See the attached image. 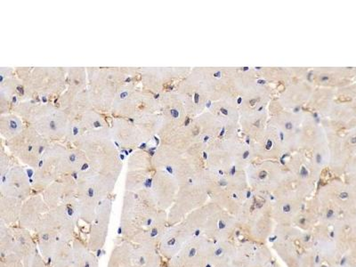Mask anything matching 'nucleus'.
<instances>
[{"label":"nucleus","mask_w":356,"mask_h":267,"mask_svg":"<svg viewBox=\"0 0 356 267\" xmlns=\"http://www.w3.org/2000/svg\"><path fill=\"white\" fill-rule=\"evenodd\" d=\"M168 227V211H161L136 193L125 191L120 220L122 241L159 250Z\"/></svg>","instance_id":"obj_1"},{"label":"nucleus","mask_w":356,"mask_h":267,"mask_svg":"<svg viewBox=\"0 0 356 267\" xmlns=\"http://www.w3.org/2000/svg\"><path fill=\"white\" fill-rule=\"evenodd\" d=\"M88 89L95 109L102 113H111L114 100L126 85L138 82L140 68L119 67H88Z\"/></svg>","instance_id":"obj_2"},{"label":"nucleus","mask_w":356,"mask_h":267,"mask_svg":"<svg viewBox=\"0 0 356 267\" xmlns=\"http://www.w3.org/2000/svg\"><path fill=\"white\" fill-rule=\"evenodd\" d=\"M110 128L86 133L75 147L85 152L91 170L117 183L123 162L111 138Z\"/></svg>","instance_id":"obj_3"},{"label":"nucleus","mask_w":356,"mask_h":267,"mask_svg":"<svg viewBox=\"0 0 356 267\" xmlns=\"http://www.w3.org/2000/svg\"><path fill=\"white\" fill-rule=\"evenodd\" d=\"M12 113L21 117L49 142L65 141L70 119L61 108L31 99L22 102Z\"/></svg>","instance_id":"obj_4"},{"label":"nucleus","mask_w":356,"mask_h":267,"mask_svg":"<svg viewBox=\"0 0 356 267\" xmlns=\"http://www.w3.org/2000/svg\"><path fill=\"white\" fill-rule=\"evenodd\" d=\"M116 182L94 172L90 168L78 175L77 203L79 221L90 225L102 200L113 195Z\"/></svg>","instance_id":"obj_5"},{"label":"nucleus","mask_w":356,"mask_h":267,"mask_svg":"<svg viewBox=\"0 0 356 267\" xmlns=\"http://www.w3.org/2000/svg\"><path fill=\"white\" fill-rule=\"evenodd\" d=\"M17 77L26 88L31 99L37 97L58 98L67 88L68 68L56 67H18Z\"/></svg>","instance_id":"obj_6"},{"label":"nucleus","mask_w":356,"mask_h":267,"mask_svg":"<svg viewBox=\"0 0 356 267\" xmlns=\"http://www.w3.org/2000/svg\"><path fill=\"white\" fill-rule=\"evenodd\" d=\"M79 218L74 206L49 209L33 232L35 239L72 243L76 238Z\"/></svg>","instance_id":"obj_7"},{"label":"nucleus","mask_w":356,"mask_h":267,"mask_svg":"<svg viewBox=\"0 0 356 267\" xmlns=\"http://www.w3.org/2000/svg\"><path fill=\"white\" fill-rule=\"evenodd\" d=\"M160 111L157 94L138 87V82L126 85L117 95L111 113L113 117L135 119Z\"/></svg>","instance_id":"obj_8"},{"label":"nucleus","mask_w":356,"mask_h":267,"mask_svg":"<svg viewBox=\"0 0 356 267\" xmlns=\"http://www.w3.org/2000/svg\"><path fill=\"white\" fill-rule=\"evenodd\" d=\"M5 144L13 157L25 166L35 170L51 142L31 127L26 125L24 131L14 138L5 141Z\"/></svg>","instance_id":"obj_9"},{"label":"nucleus","mask_w":356,"mask_h":267,"mask_svg":"<svg viewBox=\"0 0 356 267\" xmlns=\"http://www.w3.org/2000/svg\"><path fill=\"white\" fill-rule=\"evenodd\" d=\"M68 147L60 142L51 143L35 168L33 181V195H41L44 190L58 179L60 162Z\"/></svg>","instance_id":"obj_10"},{"label":"nucleus","mask_w":356,"mask_h":267,"mask_svg":"<svg viewBox=\"0 0 356 267\" xmlns=\"http://www.w3.org/2000/svg\"><path fill=\"white\" fill-rule=\"evenodd\" d=\"M31 100L26 88L17 77L15 70L0 68V111L1 115L12 113L22 102Z\"/></svg>","instance_id":"obj_11"},{"label":"nucleus","mask_w":356,"mask_h":267,"mask_svg":"<svg viewBox=\"0 0 356 267\" xmlns=\"http://www.w3.org/2000/svg\"><path fill=\"white\" fill-rule=\"evenodd\" d=\"M0 195L25 202L33 195V186L26 170L15 158L10 167L0 173Z\"/></svg>","instance_id":"obj_12"},{"label":"nucleus","mask_w":356,"mask_h":267,"mask_svg":"<svg viewBox=\"0 0 356 267\" xmlns=\"http://www.w3.org/2000/svg\"><path fill=\"white\" fill-rule=\"evenodd\" d=\"M113 197L102 200L97 207L93 222L89 225L87 245L89 249L97 253L106 246L113 213Z\"/></svg>","instance_id":"obj_13"},{"label":"nucleus","mask_w":356,"mask_h":267,"mask_svg":"<svg viewBox=\"0 0 356 267\" xmlns=\"http://www.w3.org/2000/svg\"><path fill=\"white\" fill-rule=\"evenodd\" d=\"M78 175H69L63 176L51 184L42 195L49 209L60 206H76L77 203Z\"/></svg>","instance_id":"obj_14"},{"label":"nucleus","mask_w":356,"mask_h":267,"mask_svg":"<svg viewBox=\"0 0 356 267\" xmlns=\"http://www.w3.org/2000/svg\"><path fill=\"white\" fill-rule=\"evenodd\" d=\"M196 236L195 232L184 221L177 225H168L162 235L160 245H159V252L164 259H172L191 240Z\"/></svg>","instance_id":"obj_15"},{"label":"nucleus","mask_w":356,"mask_h":267,"mask_svg":"<svg viewBox=\"0 0 356 267\" xmlns=\"http://www.w3.org/2000/svg\"><path fill=\"white\" fill-rule=\"evenodd\" d=\"M179 187L170 174L155 170L152 177V196L159 209L167 211L173 206Z\"/></svg>","instance_id":"obj_16"},{"label":"nucleus","mask_w":356,"mask_h":267,"mask_svg":"<svg viewBox=\"0 0 356 267\" xmlns=\"http://www.w3.org/2000/svg\"><path fill=\"white\" fill-rule=\"evenodd\" d=\"M110 129L111 138L116 146L133 149L138 147L145 143L144 136L132 119L113 117Z\"/></svg>","instance_id":"obj_17"},{"label":"nucleus","mask_w":356,"mask_h":267,"mask_svg":"<svg viewBox=\"0 0 356 267\" xmlns=\"http://www.w3.org/2000/svg\"><path fill=\"white\" fill-rule=\"evenodd\" d=\"M38 250L49 267H72V244L36 240Z\"/></svg>","instance_id":"obj_18"},{"label":"nucleus","mask_w":356,"mask_h":267,"mask_svg":"<svg viewBox=\"0 0 356 267\" xmlns=\"http://www.w3.org/2000/svg\"><path fill=\"white\" fill-rule=\"evenodd\" d=\"M170 68H140L142 88L154 94L170 92L177 75Z\"/></svg>","instance_id":"obj_19"},{"label":"nucleus","mask_w":356,"mask_h":267,"mask_svg":"<svg viewBox=\"0 0 356 267\" xmlns=\"http://www.w3.org/2000/svg\"><path fill=\"white\" fill-rule=\"evenodd\" d=\"M154 168L128 170L125 181V191L136 193L149 204L158 208L152 196V177H154Z\"/></svg>","instance_id":"obj_20"},{"label":"nucleus","mask_w":356,"mask_h":267,"mask_svg":"<svg viewBox=\"0 0 356 267\" xmlns=\"http://www.w3.org/2000/svg\"><path fill=\"white\" fill-rule=\"evenodd\" d=\"M88 86L87 68L74 67L68 68L67 72V88L65 91L57 98V106L65 111L71 106L75 97L86 90Z\"/></svg>","instance_id":"obj_21"},{"label":"nucleus","mask_w":356,"mask_h":267,"mask_svg":"<svg viewBox=\"0 0 356 267\" xmlns=\"http://www.w3.org/2000/svg\"><path fill=\"white\" fill-rule=\"evenodd\" d=\"M49 207L44 202L42 195H33L24 202L18 225L34 232L44 214L49 212Z\"/></svg>","instance_id":"obj_22"},{"label":"nucleus","mask_w":356,"mask_h":267,"mask_svg":"<svg viewBox=\"0 0 356 267\" xmlns=\"http://www.w3.org/2000/svg\"><path fill=\"white\" fill-rule=\"evenodd\" d=\"M15 236V252L21 257L25 267H31L35 256L39 250L33 232L19 227H11Z\"/></svg>","instance_id":"obj_23"},{"label":"nucleus","mask_w":356,"mask_h":267,"mask_svg":"<svg viewBox=\"0 0 356 267\" xmlns=\"http://www.w3.org/2000/svg\"><path fill=\"white\" fill-rule=\"evenodd\" d=\"M88 168V161L85 152L77 147L67 149L60 162L59 176L79 175Z\"/></svg>","instance_id":"obj_24"},{"label":"nucleus","mask_w":356,"mask_h":267,"mask_svg":"<svg viewBox=\"0 0 356 267\" xmlns=\"http://www.w3.org/2000/svg\"><path fill=\"white\" fill-rule=\"evenodd\" d=\"M132 120L144 136L145 142L151 141L155 136H160L163 129V119L159 113L147 114Z\"/></svg>","instance_id":"obj_25"},{"label":"nucleus","mask_w":356,"mask_h":267,"mask_svg":"<svg viewBox=\"0 0 356 267\" xmlns=\"http://www.w3.org/2000/svg\"><path fill=\"white\" fill-rule=\"evenodd\" d=\"M72 244L73 250L72 267H99L97 256L89 249L87 243L76 237Z\"/></svg>","instance_id":"obj_26"},{"label":"nucleus","mask_w":356,"mask_h":267,"mask_svg":"<svg viewBox=\"0 0 356 267\" xmlns=\"http://www.w3.org/2000/svg\"><path fill=\"white\" fill-rule=\"evenodd\" d=\"M24 202L21 200L0 195V222L8 227L18 225Z\"/></svg>","instance_id":"obj_27"},{"label":"nucleus","mask_w":356,"mask_h":267,"mask_svg":"<svg viewBox=\"0 0 356 267\" xmlns=\"http://www.w3.org/2000/svg\"><path fill=\"white\" fill-rule=\"evenodd\" d=\"M162 256L159 250L135 245L133 250V267H161Z\"/></svg>","instance_id":"obj_28"},{"label":"nucleus","mask_w":356,"mask_h":267,"mask_svg":"<svg viewBox=\"0 0 356 267\" xmlns=\"http://www.w3.org/2000/svg\"><path fill=\"white\" fill-rule=\"evenodd\" d=\"M135 244L122 241L111 251L107 267H133V250Z\"/></svg>","instance_id":"obj_29"},{"label":"nucleus","mask_w":356,"mask_h":267,"mask_svg":"<svg viewBox=\"0 0 356 267\" xmlns=\"http://www.w3.org/2000/svg\"><path fill=\"white\" fill-rule=\"evenodd\" d=\"M24 120L15 113L6 114L0 118V133L4 141L14 138L24 131Z\"/></svg>","instance_id":"obj_30"},{"label":"nucleus","mask_w":356,"mask_h":267,"mask_svg":"<svg viewBox=\"0 0 356 267\" xmlns=\"http://www.w3.org/2000/svg\"><path fill=\"white\" fill-rule=\"evenodd\" d=\"M71 119L77 120L78 122H81L84 129L87 130V132L95 131V130L107 129L111 127L104 113H100L99 111L95 109V108L85 111L81 115L71 118Z\"/></svg>","instance_id":"obj_31"},{"label":"nucleus","mask_w":356,"mask_h":267,"mask_svg":"<svg viewBox=\"0 0 356 267\" xmlns=\"http://www.w3.org/2000/svg\"><path fill=\"white\" fill-rule=\"evenodd\" d=\"M154 152L139 149L134 152L128 161V170H152Z\"/></svg>","instance_id":"obj_32"},{"label":"nucleus","mask_w":356,"mask_h":267,"mask_svg":"<svg viewBox=\"0 0 356 267\" xmlns=\"http://www.w3.org/2000/svg\"><path fill=\"white\" fill-rule=\"evenodd\" d=\"M0 267H25L20 257L15 251L0 252Z\"/></svg>","instance_id":"obj_33"},{"label":"nucleus","mask_w":356,"mask_h":267,"mask_svg":"<svg viewBox=\"0 0 356 267\" xmlns=\"http://www.w3.org/2000/svg\"><path fill=\"white\" fill-rule=\"evenodd\" d=\"M193 104H200V93H198V92L195 91V93H193Z\"/></svg>","instance_id":"obj_34"},{"label":"nucleus","mask_w":356,"mask_h":267,"mask_svg":"<svg viewBox=\"0 0 356 267\" xmlns=\"http://www.w3.org/2000/svg\"><path fill=\"white\" fill-rule=\"evenodd\" d=\"M273 145V143L272 140L271 139L267 140V143H266V150H271Z\"/></svg>","instance_id":"obj_35"},{"label":"nucleus","mask_w":356,"mask_h":267,"mask_svg":"<svg viewBox=\"0 0 356 267\" xmlns=\"http://www.w3.org/2000/svg\"><path fill=\"white\" fill-rule=\"evenodd\" d=\"M300 175L303 177H306L308 176V171L306 168V167H302L300 170Z\"/></svg>","instance_id":"obj_36"},{"label":"nucleus","mask_w":356,"mask_h":267,"mask_svg":"<svg viewBox=\"0 0 356 267\" xmlns=\"http://www.w3.org/2000/svg\"><path fill=\"white\" fill-rule=\"evenodd\" d=\"M266 176H267L266 171H261V172H260L259 175V177L260 180H265Z\"/></svg>","instance_id":"obj_37"},{"label":"nucleus","mask_w":356,"mask_h":267,"mask_svg":"<svg viewBox=\"0 0 356 267\" xmlns=\"http://www.w3.org/2000/svg\"><path fill=\"white\" fill-rule=\"evenodd\" d=\"M316 161L317 162V164L322 163L323 157H322V155H321V154H316Z\"/></svg>","instance_id":"obj_38"},{"label":"nucleus","mask_w":356,"mask_h":267,"mask_svg":"<svg viewBox=\"0 0 356 267\" xmlns=\"http://www.w3.org/2000/svg\"><path fill=\"white\" fill-rule=\"evenodd\" d=\"M293 124L291 122H287L285 124V129L287 130H292L293 129Z\"/></svg>","instance_id":"obj_39"},{"label":"nucleus","mask_w":356,"mask_h":267,"mask_svg":"<svg viewBox=\"0 0 356 267\" xmlns=\"http://www.w3.org/2000/svg\"><path fill=\"white\" fill-rule=\"evenodd\" d=\"M321 81H322L323 82L329 81H330V77H329V76L324 75V76H323L322 78H321Z\"/></svg>","instance_id":"obj_40"},{"label":"nucleus","mask_w":356,"mask_h":267,"mask_svg":"<svg viewBox=\"0 0 356 267\" xmlns=\"http://www.w3.org/2000/svg\"><path fill=\"white\" fill-rule=\"evenodd\" d=\"M220 111L222 114H224V115L228 116L229 113L228 111L225 109V108H221Z\"/></svg>","instance_id":"obj_41"},{"label":"nucleus","mask_w":356,"mask_h":267,"mask_svg":"<svg viewBox=\"0 0 356 267\" xmlns=\"http://www.w3.org/2000/svg\"><path fill=\"white\" fill-rule=\"evenodd\" d=\"M350 144L353 145H356V136H353V138H350Z\"/></svg>","instance_id":"obj_42"},{"label":"nucleus","mask_w":356,"mask_h":267,"mask_svg":"<svg viewBox=\"0 0 356 267\" xmlns=\"http://www.w3.org/2000/svg\"><path fill=\"white\" fill-rule=\"evenodd\" d=\"M221 75H222L221 71H218V72L214 73L215 78H221Z\"/></svg>","instance_id":"obj_43"},{"label":"nucleus","mask_w":356,"mask_h":267,"mask_svg":"<svg viewBox=\"0 0 356 267\" xmlns=\"http://www.w3.org/2000/svg\"><path fill=\"white\" fill-rule=\"evenodd\" d=\"M209 138H209V136H208V135L205 136L204 138H203V139H202L203 143H204V144H206V143L209 142Z\"/></svg>","instance_id":"obj_44"},{"label":"nucleus","mask_w":356,"mask_h":267,"mask_svg":"<svg viewBox=\"0 0 356 267\" xmlns=\"http://www.w3.org/2000/svg\"><path fill=\"white\" fill-rule=\"evenodd\" d=\"M257 99H253L250 101V106H254L257 104Z\"/></svg>","instance_id":"obj_45"},{"label":"nucleus","mask_w":356,"mask_h":267,"mask_svg":"<svg viewBox=\"0 0 356 267\" xmlns=\"http://www.w3.org/2000/svg\"><path fill=\"white\" fill-rule=\"evenodd\" d=\"M249 155H250V152L249 151L245 152L244 154H243V159H244V160H246V159L248 157H249Z\"/></svg>","instance_id":"obj_46"},{"label":"nucleus","mask_w":356,"mask_h":267,"mask_svg":"<svg viewBox=\"0 0 356 267\" xmlns=\"http://www.w3.org/2000/svg\"><path fill=\"white\" fill-rule=\"evenodd\" d=\"M235 172H236V168H235V167L232 168V170H231L232 176H234Z\"/></svg>","instance_id":"obj_47"},{"label":"nucleus","mask_w":356,"mask_h":267,"mask_svg":"<svg viewBox=\"0 0 356 267\" xmlns=\"http://www.w3.org/2000/svg\"><path fill=\"white\" fill-rule=\"evenodd\" d=\"M280 138H281L282 141H284V133L280 132Z\"/></svg>","instance_id":"obj_48"},{"label":"nucleus","mask_w":356,"mask_h":267,"mask_svg":"<svg viewBox=\"0 0 356 267\" xmlns=\"http://www.w3.org/2000/svg\"><path fill=\"white\" fill-rule=\"evenodd\" d=\"M257 83L259 85H265L266 83V81H262V79H260V81H257Z\"/></svg>","instance_id":"obj_49"},{"label":"nucleus","mask_w":356,"mask_h":267,"mask_svg":"<svg viewBox=\"0 0 356 267\" xmlns=\"http://www.w3.org/2000/svg\"><path fill=\"white\" fill-rule=\"evenodd\" d=\"M300 109H301L300 106L296 107L294 109V113H298V111H300Z\"/></svg>","instance_id":"obj_50"},{"label":"nucleus","mask_w":356,"mask_h":267,"mask_svg":"<svg viewBox=\"0 0 356 267\" xmlns=\"http://www.w3.org/2000/svg\"><path fill=\"white\" fill-rule=\"evenodd\" d=\"M241 101H243V99H241V97H240L239 99L237 100L238 104H241Z\"/></svg>","instance_id":"obj_51"},{"label":"nucleus","mask_w":356,"mask_h":267,"mask_svg":"<svg viewBox=\"0 0 356 267\" xmlns=\"http://www.w3.org/2000/svg\"><path fill=\"white\" fill-rule=\"evenodd\" d=\"M311 77H312V73H309V74H308V76H307V78H308V79H309L310 81H311Z\"/></svg>","instance_id":"obj_52"},{"label":"nucleus","mask_w":356,"mask_h":267,"mask_svg":"<svg viewBox=\"0 0 356 267\" xmlns=\"http://www.w3.org/2000/svg\"><path fill=\"white\" fill-rule=\"evenodd\" d=\"M224 133H225V128L222 129V132L220 134V136H222V135H224Z\"/></svg>","instance_id":"obj_53"},{"label":"nucleus","mask_w":356,"mask_h":267,"mask_svg":"<svg viewBox=\"0 0 356 267\" xmlns=\"http://www.w3.org/2000/svg\"><path fill=\"white\" fill-rule=\"evenodd\" d=\"M263 109H264V106H261V107H260V108H259V110H257V111H261Z\"/></svg>","instance_id":"obj_54"},{"label":"nucleus","mask_w":356,"mask_h":267,"mask_svg":"<svg viewBox=\"0 0 356 267\" xmlns=\"http://www.w3.org/2000/svg\"><path fill=\"white\" fill-rule=\"evenodd\" d=\"M247 144H250V138H247Z\"/></svg>","instance_id":"obj_55"},{"label":"nucleus","mask_w":356,"mask_h":267,"mask_svg":"<svg viewBox=\"0 0 356 267\" xmlns=\"http://www.w3.org/2000/svg\"><path fill=\"white\" fill-rule=\"evenodd\" d=\"M244 71H248V70H249V68H248V67H245V69H243Z\"/></svg>","instance_id":"obj_56"},{"label":"nucleus","mask_w":356,"mask_h":267,"mask_svg":"<svg viewBox=\"0 0 356 267\" xmlns=\"http://www.w3.org/2000/svg\"><path fill=\"white\" fill-rule=\"evenodd\" d=\"M256 126H257H257H259V122H256Z\"/></svg>","instance_id":"obj_57"}]
</instances>
